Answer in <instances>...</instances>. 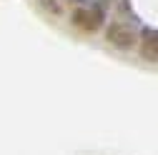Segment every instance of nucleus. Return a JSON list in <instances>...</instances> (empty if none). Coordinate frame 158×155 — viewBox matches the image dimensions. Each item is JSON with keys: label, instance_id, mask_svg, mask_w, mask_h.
Returning <instances> with one entry per match:
<instances>
[{"label": "nucleus", "instance_id": "1", "mask_svg": "<svg viewBox=\"0 0 158 155\" xmlns=\"http://www.w3.org/2000/svg\"><path fill=\"white\" fill-rule=\"evenodd\" d=\"M70 23L81 33H95L103 28V10L101 8H75L70 15Z\"/></svg>", "mask_w": 158, "mask_h": 155}, {"label": "nucleus", "instance_id": "2", "mask_svg": "<svg viewBox=\"0 0 158 155\" xmlns=\"http://www.w3.org/2000/svg\"><path fill=\"white\" fill-rule=\"evenodd\" d=\"M106 40H108L113 48H118V50H133V48L138 45V35H135V30H133L131 25H126V23H110V25L106 28Z\"/></svg>", "mask_w": 158, "mask_h": 155}, {"label": "nucleus", "instance_id": "3", "mask_svg": "<svg viewBox=\"0 0 158 155\" xmlns=\"http://www.w3.org/2000/svg\"><path fill=\"white\" fill-rule=\"evenodd\" d=\"M138 55L148 63H158V30H146L138 40Z\"/></svg>", "mask_w": 158, "mask_h": 155}]
</instances>
